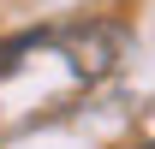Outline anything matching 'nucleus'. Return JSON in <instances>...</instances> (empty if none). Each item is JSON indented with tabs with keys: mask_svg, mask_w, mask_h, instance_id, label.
<instances>
[{
	"mask_svg": "<svg viewBox=\"0 0 155 149\" xmlns=\"http://www.w3.org/2000/svg\"><path fill=\"white\" fill-rule=\"evenodd\" d=\"M60 48L72 54L78 78H101V72L119 60V30H107V24H84V30H66Z\"/></svg>",
	"mask_w": 155,
	"mask_h": 149,
	"instance_id": "nucleus-1",
	"label": "nucleus"
},
{
	"mask_svg": "<svg viewBox=\"0 0 155 149\" xmlns=\"http://www.w3.org/2000/svg\"><path fill=\"white\" fill-rule=\"evenodd\" d=\"M149 149H155V143H149Z\"/></svg>",
	"mask_w": 155,
	"mask_h": 149,
	"instance_id": "nucleus-2",
	"label": "nucleus"
}]
</instances>
